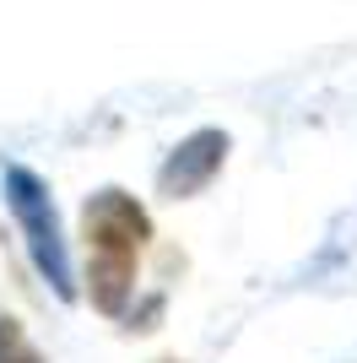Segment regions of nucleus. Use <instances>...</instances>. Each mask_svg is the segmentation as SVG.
<instances>
[{
    "label": "nucleus",
    "instance_id": "nucleus-1",
    "mask_svg": "<svg viewBox=\"0 0 357 363\" xmlns=\"http://www.w3.org/2000/svg\"><path fill=\"white\" fill-rule=\"evenodd\" d=\"M152 239L147 206L125 190H98L81 206V244H87V293L103 315H125L135 293V266Z\"/></svg>",
    "mask_w": 357,
    "mask_h": 363
},
{
    "label": "nucleus",
    "instance_id": "nucleus-2",
    "mask_svg": "<svg viewBox=\"0 0 357 363\" xmlns=\"http://www.w3.org/2000/svg\"><path fill=\"white\" fill-rule=\"evenodd\" d=\"M6 206H11L22 239H28V255L38 266L49 288L60 298H71L76 282H71V255H65V233H60V217H55V201H49L44 179L28 174V168H6Z\"/></svg>",
    "mask_w": 357,
    "mask_h": 363
},
{
    "label": "nucleus",
    "instance_id": "nucleus-3",
    "mask_svg": "<svg viewBox=\"0 0 357 363\" xmlns=\"http://www.w3.org/2000/svg\"><path fill=\"white\" fill-rule=\"evenodd\" d=\"M222 152H227L222 130H200V136H190L184 147L174 152V163L163 168V190H168V196H190V190H200V184L217 174Z\"/></svg>",
    "mask_w": 357,
    "mask_h": 363
},
{
    "label": "nucleus",
    "instance_id": "nucleus-4",
    "mask_svg": "<svg viewBox=\"0 0 357 363\" xmlns=\"http://www.w3.org/2000/svg\"><path fill=\"white\" fill-rule=\"evenodd\" d=\"M0 363H44V358H38V347L22 336V325H16L6 309H0Z\"/></svg>",
    "mask_w": 357,
    "mask_h": 363
}]
</instances>
